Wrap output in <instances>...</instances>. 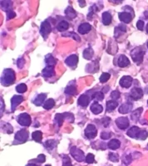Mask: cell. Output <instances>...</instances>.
Returning a JSON list of instances; mask_svg holds the SVG:
<instances>
[{
	"label": "cell",
	"mask_w": 148,
	"mask_h": 166,
	"mask_svg": "<svg viewBox=\"0 0 148 166\" xmlns=\"http://www.w3.org/2000/svg\"><path fill=\"white\" fill-rule=\"evenodd\" d=\"M128 135L133 139L145 140L148 137V131L146 130H141L137 126H132L128 131Z\"/></svg>",
	"instance_id": "cell-1"
},
{
	"label": "cell",
	"mask_w": 148,
	"mask_h": 166,
	"mask_svg": "<svg viewBox=\"0 0 148 166\" xmlns=\"http://www.w3.org/2000/svg\"><path fill=\"white\" fill-rule=\"evenodd\" d=\"M15 78V72L13 69H5L3 72V75L1 76V84L4 86H9L14 82Z\"/></svg>",
	"instance_id": "cell-2"
},
{
	"label": "cell",
	"mask_w": 148,
	"mask_h": 166,
	"mask_svg": "<svg viewBox=\"0 0 148 166\" xmlns=\"http://www.w3.org/2000/svg\"><path fill=\"white\" fill-rule=\"evenodd\" d=\"M145 49L142 47H137L132 50L131 52V57L132 58L135 63H137V65L141 64L143 61V57L145 55Z\"/></svg>",
	"instance_id": "cell-3"
},
{
	"label": "cell",
	"mask_w": 148,
	"mask_h": 166,
	"mask_svg": "<svg viewBox=\"0 0 148 166\" xmlns=\"http://www.w3.org/2000/svg\"><path fill=\"white\" fill-rule=\"evenodd\" d=\"M70 153L72 155L73 158L75 159L78 162H83V160H85L86 158L84 156V153L83 151H81L80 149L77 148L76 146H73L70 150Z\"/></svg>",
	"instance_id": "cell-4"
},
{
	"label": "cell",
	"mask_w": 148,
	"mask_h": 166,
	"mask_svg": "<svg viewBox=\"0 0 148 166\" xmlns=\"http://www.w3.org/2000/svg\"><path fill=\"white\" fill-rule=\"evenodd\" d=\"M18 122L23 126H29L31 124V117L27 113H22L18 116Z\"/></svg>",
	"instance_id": "cell-5"
},
{
	"label": "cell",
	"mask_w": 148,
	"mask_h": 166,
	"mask_svg": "<svg viewBox=\"0 0 148 166\" xmlns=\"http://www.w3.org/2000/svg\"><path fill=\"white\" fill-rule=\"evenodd\" d=\"M51 31H52V28H51L50 24L47 21H44L41 24V28H40V33H41V35L44 37V39H47V36L51 33Z\"/></svg>",
	"instance_id": "cell-6"
},
{
	"label": "cell",
	"mask_w": 148,
	"mask_h": 166,
	"mask_svg": "<svg viewBox=\"0 0 148 166\" xmlns=\"http://www.w3.org/2000/svg\"><path fill=\"white\" fill-rule=\"evenodd\" d=\"M97 135V130L93 124H88L85 129V135L88 139H94Z\"/></svg>",
	"instance_id": "cell-7"
},
{
	"label": "cell",
	"mask_w": 148,
	"mask_h": 166,
	"mask_svg": "<svg viewBox=\"0 0 148 166\" xmlns=\"http://www.w3.org/2000/svg\"><path fill=\"white\" fill-rule=\"evenodd\" d=\"M116 124H117V127L121 129V130H125L129 126L130 122L128 120V117H119L116 120Z\"/></svg>",
	"instance_id": "cell-8"
},
{
	"label": "cell",
	"mask_w": 148,
	"mask_h": 166,
	"mask_svg": "<svg viewBox=\"0 0 148 166\" xmlns=\"http://www.w3.org/2000/svg\"><path fill=\"white\" fill-rule=\"evenodd\" d=\"M29 139V132L26 130H20L16 133L15 140L20 143L25 142Z\"/></svg>",
	"instance_id": "cell-9"
},
{
	"label": "cell",
	"mask_w": 148,
	"mask_h": 166,
	"mask_svg": "<svg viewBox=\"0 0 148 166\" xmlns=\"http://www.w3.org/2000/svg\"><path fill=\"white\" fill-rule=\"evenodd\" d=\"M131 99H132L134 101H137V100H140L141 98H142L143 96V91L142 89L139 88V87H135L133 88L130 92V95H129Z\"/></svg>",
	"instance_id": "cell-10"
},
{
	"label": "cell",
	"mask_w": 148,
	"mask_h": 166,
	"mask_svg": "<svg viewBox=\"0 0 148 166\" xmlns=\"http://www.w3.org/2000/svg\"><path fill=\"white\" fill-rule=\"evenodd\" d=\"M132 77L130 76H124L121 78L120 80V85L124 87V88H129L132 86Z\"/></svg>",
	"instance_id": "cell-11"
},
{
	"label": "cell",
	"mask_w": 148,
	"mask_h": 166,
	"mask_svg": "<svg viewBox=\"0 0 148 166\" xmlns=\"http://www.w3.org/2000/svg\"><path fill=\"white\" fill-rule=\"evenodd\" d=\"M24 101V97L22 96H14L11 99V107H12V111H14L16 107H18V105L23 102Z\"/></svg>",
	"instance_id": "cell-12"
},
{
	"label": "cell",
	"mask_w": 148,
	"mask_h": 166,
	"mask_svg": "<svg viewBox=\"0 0 148 166\" xmlns=\"http://www.w3.org/2000/svg\"><path fill=\"white\" fill-rule=\"evenodd\" d=\"M78 62V57L77 55H71L65 60V63L68 67L74 68Z\"/></svg>",
	"instance_id": "cell-13"
},
{
	"label": "cell",
	"mask_w": 148,
	"mask_h": 166,
	"mask_svg": "<svg viewBox=\"0 0 148 166\" xmlns=\"http://www.w3.org/2000/svg\"><path fill=\"white\" fill-rule=\"evenodd\" d=\"M118 17H119L120 20L125 23V24H129L132 20V15H131V13H127V12L120 13Z\"/></svg>",
	"instance_id": "cell-14"
},
{
	"label": "cell",
	"mask_w": 148,
	"mask_h": 166,
	"mask_svg": "<svg viewBox=\"0 0 148 166\" xmlns=\"http://www.w3.org/2000/svg\"><path fill=\"white\" fill-rule=\"evenodd\" d=\"M117 65L119 66L120 68H126L130 65V61L125 55H121L117 60Z\"/></svg>",
	"instance_id": "cell-15"
},
{
	"label": "cell",
	"mask_w": 148,
	"mask_h": 166,
	"mask_svg": "<svg viewBox=\"0 0 148 166\" xmlns=\"http://www.w3.org/2000/svg\"><path fill=\"white\" fill-rule=\"evenodd\" d=\"M132 110V104L129 102L122 104L119 107V112L121 114H128Z\"/></svg>",
	"instance_id": "cell-16"
},
{
	"label": "cell",
	"mask_w": 148,
	"mask_h": 166,
	"mask_svg": "<svg viewBox=\"0 0 148 166\" xmlns=\"http://www.w3.org/2000/svg\"><path fill=\"white\" fill-rule=\"evenodd\" d=\"M89 102H90V98L87 95H82V96L78 98V103L79 106L82 107H87L88 106Z\"/></svg>",
	"instance_id": "cell-17"
},
{
	"label": "cell",
	"mask_w": 148,
	"mask_h": 166,
	"mask_svg": "<svg viewBox=\"0 0 148 166\" xmlns=\"http://www.w3.org/2000/svg\"><path fill=\"white\" fill-rule=\"evenodd\" d=\"M54 75L55 72L53 67H47L43 70V76L44 77H52Z\"/></svg>",
	"instance_id": "cell-18"
},
{
	"label": "cell",
	"mask_w": 148,
	"mask_h": 166,
	"mask_svg": "<svg viewBox=\"0 0 148 166\" xmlns=\"http://www.w3.org/2000/svg\"><path fill=\"white\" fill-rule=\"evenodd\" d=\"M92 29L91 25L87 23H84V24H82L78 28V32L79 33L82 34H86L90 30Z\"/></svg>",
	"instance_id": "cell-19"
},
{
	"label": "cell",
	"mask_w": 148,
	"mask_h": 166,
	"mask_svg": "<svg viewBox=\"0 0 148 166\" xmlns=\"http://www.w3.org/2000/svg\"><path fill=\"white\" fill-rule=\"evenodd\" d=\"M91 111L93 112L94 114H100L101 112H102L103 111V108H102V106H101L100 104H98L97 102H94L92 105L91 106Z\"/></svg>",
	"instance_id": "cell-20"
},
{
	"label": "cell",
	"mask_w": 148,
	"mask_h": 166,
	"mask_svg": "<svg viewBox=\"0 0 148 166\" xmlns=\"http://www.w3.org/2000/svg\"><path fill=\"white\" fill-rule=\"evenodd\" d=\"M45 62H46L47 67H54L57 63V60L55 59L51 54H47L45 57Z\"/></svg>",
	"instance_id": "cell-21"
},
{
	"label": "cell",
	"mask_w": 148,
	"mask_h": 166,
	"mask_svg": "<svg viewBox=\"0 0 148 166\" xmlns=\"http://www.w3.org/2000/svg\"><path fill=\"white\" fill-rule=\"evenodd\" d=\"M46 97H47V94L45 93L40 94V95H38V96H37L36 99L34 100V103L35 104L36 106H38V107H40V106H42L43 103L44 102Z\"/></svg>",
	"instance_id": "cell-22"
},
{
	"label": "cell",
	"mask_w": 148,
	"mask_h": 166,
	"mask_svg": "<svg viewBox=\"0 0 148 166\" xmlns=\"http://www.w3.org/2000/svg\"><path fill=\"white\" fill-rule=\"evenodd\" d=\"M107 145H108V148L114 151V150H117L121 146V142L117 139H113V140H110Z\"/></svg>",
	"instance_id": "cell-23"
},
{
	"label": "cell",
	"mask_w": 148,
	"mask_h": 166,
	"mask_svg": "<svg viewBox=\"0 0 148 166\" xmlns=\"http://www.w3.org/2000/svg\"><path fill=\"white\" fill-rule=\"evenodd\" d=\"M143 108L142 107H140L138 109L135 110L134 111H132V113L131 114V119L134 120V121H137V120L140 118L141 115L142 113Z\"/></svg>",
	"instance_id": "cell-24"
},
{
	"label": "cell",
	"mask_w": 148,
	"mask_h": 166,
	"mask_svg": "<svg viewBox=\"0 0 148 166\" xmlns=\"http://www.w3.org/2000/svg\"><path fill=\"white\" fill-rule=\"evenodd\" d=\"M102 23L104 25H109L112 23V15L108 12L102 13Z\"/></svg>",
	"instance_id": "cell-25"
},
{
	"label": "cell",
	"mask_w": 148,
	"mask_h": 166,
	"mask_svg": "<svg viewBox=\"0 0 148 166\" xmlns=\"http://www.w3.org/2000/svg\"><path fill=\"white\" fill-rule=\"evenodd\" d=\"M1 8H2L3 11H6V12L11 11L10 9L12 8V2H11V1H8V0L1 1Z\"/></svg>",
	"instance_id": "cell-26"
},
{
	"label": "cell",
	"mask_w": 148,
	"mask_h": 166,
	"mask_svg": "<svg viewBox=\"0 0 148 166\" xmlns=\"http://www.w3.org/2000/svg\"><path fill=\"white\" fill-rule=\"evenodd\" d=\"M93 50L92 47H88L83 51V57L87 60H91L92 56H93Z\"/></svg>",
	"instance_id": "cell-27"
},
{
	"label": "cell",
	"mask_w": 148,
	"mask_h": 166,
	"mask_svg": "<svg viewBox=\"0 0 148 166\" xmlns=\"http://www.w3.org/2000/svg\"><path fill=\"white\" fill-rule=\"evenodd\" d=\"M65 14L66 16H67L68 18H70V19H73V18L77 17V13H76V11L74 10L72 7H68V8L66 9Z\"/></svg>",
	"instance_id": "cell-28"
},
{
	"label": "cell",
	"mask_w": 148,
	"mask_h": 166,
	"mask_svg": "<svg viewBox=\"0 0 148 166\" xmlns=\"http://www.w3.org/2000/svg\"><path fill=\"white\" fill-rule=\"evenodd\" d=\"M118 106L117 101H108L107 102V111H112L113 110L117 108Z\"/></svg>",
	"instance_id": "cell-29"
},
{
	"label": "cell",
	"mask_w": 148,
	"mask_h": 166,
	"mask_svg": "<svg viewBox=\"0 0 148 166\" xmlns=\"http://www.w3.org/2000/svg\"><path fill=\"white\" fill-rule=\"evenodd\" d=\"M68 27H69V24H68V22H66V21H62V22H60L59 24H57V28L58 31L63 32L66 31V30L68 28Z\"/></svg>",
	"instance_id": "cell-30"
},
{
	"label": "cell",
	"mask_w": 148,
	"mask_h": 166,
	"mask_svg": "<svg viewBox=\"0 0 148 166\" xmlns=\"http://www.w3.org/2000/svg\"><path fill=\"white\" fill-rule=\"evenodd\" d=\"M64 120H65L64 113H63V114H57L55 116V121H56V123H57L58 126H62Z\"/></svg>",
	"instance_id": "cell-31"
},
{
	"label": "cell",
	"mask_w": 148,
	"mask_h": 166,
	"mask_svg": "<svg viewBox=\"0 0 148 166\" xmlns=\"http://www.w3.org/2000/svg\"><path fill=\"white\" fill-rule=\"evenodd\" d=\"M65 93L67 95H70V96H74L78 93L77 91V87L75 86H68L67 88L65 89Z\"/></svg>",
	"instance_id": "cell-32"
},
{
	"label": "cell",
	"mask_w": 148,
	"mask_h": 166,
	"mask_svg": "<svg viewBox=\"0 0 148 166\" xmlns=\"http://www.w3.org/2000/svg\"><path fill=\"white\" fill-rule=\"evenodd\" d=\"M57 141L55 140H48L47 141L45 142V147L47 150H52L57 145Z\"/></svg>",
	"instance_id": "cell-33"
},
{
	"label": "cell",
	"mask_w": 148,
	"mask_h": 166,
	"mask_svg": "<svg viewBox=\"0 0 148 166\" xmlns=\"http://www.w3.org/2000/svg\"><path fill=\"white\" fill-rule=\"evenodd\" d=\"M32 137H33V140H34V141H36V142H41L43 134H42L41 131H35V132L33 133Z\"/></svg>",
	"instance_id": "cell-34"
},
{
	"label": "cell",
	"mask_w": 148,
	"mask_h": 166,
	"mask_svg": "<svg viewBox=\"0 0 148 166\" xmlns=\"http://www.w3.org/2000/svg\"><path fill=\"white\" fill-rule=\"evenodd\" d=\"M55 106V101L53 99H49V100H47L46 102L43 105V107H44V109L46 110H50L52 109V107Z\"/></svg>",
	"instance_id": "cell-35"
},
{
	"label": "cell",
	"mask_w": 148,
	"mask_h": 166,
	"mask_svg": "<svg viewBox=\"0 0 148 166\" xmlns=\"http://www.w3.org/2000/svg\"><path fill=\"white\" fill-rule=\"evenodd\" d=\"M62 164L63 166H73L72 165V163H71V159L69 158V156L66 155H62Z\"/></svg>",
	"instance_id": "cell-36"
},
{
	"label": "cell",
	"mask_w": 148,
	"mask_h": 166,
	"mask_svg": "<svg viewBox=\"0 0 148 166\" xmlns=\"http://www.w3.org/2000/svg\"><path fill=\"white\" fill-rule=\"evenodd\" d=\"M27 89H28V87H27L26 85L24 84V83H21V84L17 86L16 91H18V93H24V92H25L27 91Z\"/></svg>",
	"instance_id": "cell-37"
},
{
	"label": "cell",
	"mask_w": 148,
	"mask_h": 166,
	"mask_svg": "<svg viewBox=\"0 0 148 166\" xmlns=\"http://www.w3.org/2000/svg\"><path fill=\"white\" fill-rule=\"evenodd\" d=\"M62 36L63 37H72L74 40H76V41L78 42H80L81 41V38L80 37L78 36V34H76L75 33H73V32H71V33H63L62 34Z\"/></svg>",
	"instance_id": "cell-38"
},
{
	"label": "cell",
	"mask_w": 148,
	"mask_h": 166,
	"mask_svg": "<svg viewBox=\"0 0 148 166\" xmlns=\"http://www.w3.org/2000/svg\"><path fill=\"white\" fill-rule=\"evenodd\" d=\"M110 79V74L109 73L104 72L101 74V76H100V82L101 83H105L107 82V81Z\"/></svg>",
	"instance_id": "cell-39"
},
{
	"label": "cell",
	"mask_w": 148,
	"mask_h": 166,
	"mask_svg": "<svg viewBox=\"0 0 148 166\" xmlns=\"http://www.w3.org/2000/svg\"><path fill=\"white\" fill-rule=\"evenodd\" d=\"M108 158H109L110 160L112 161V162H118V160H119V156H118V155L116 153H113V152L109 153Z\"/></svg>",
	"instance_id": "cell-40"
},
{
	"label": "cell",
	"mask_w": 148,
	"mask_h": 166,
	"mask_svg": "<svg viewBox=\"0 0 148 166\" xmlns=\"http://www.w3.org/2000/svg\"><path fill=\"white\" fill-rule=\"evenodd\" d=\"M92 98L95 100V101H102V99L104 98V95L102 92H96V93L93 94V96H92Z\"/></svg>",
	"instance_id": "cell-41"
},
{
	"label": "cell",
	"mask_w": 148,
	"mask_h": 166,
	"mask_svg": "<svg viewBox=\"0 0 148 166\" xmlns=\"http://www.w3.org/2000/svg\"><path fill=\"white\" fill-rule=\"evenodd\" d=\"M86 162L87 164H92L94 163V161H95V157L92 154H88L86 157Z\"/></svg>",
	"instance_id": "cell-42"
},
{
	"label": "cell",
	"mask_w": 148,
	"mask_h": 166,
	"mask_svg": "<svg viewBox=\"0 0 148 166\" xmlns=\"http://www.w3.org/2000/svg\"><path fill=\"white\" fill-rule=\"evenodd\" d=\"M132 157L131 155H125V157L123 158V162H124L125 164H127L128 165L129 164L132 163Z\"/></svg>",
	"instance_id": "cell-43"
},
{
	"label": "cell",
	"mask_w": 148,
	"mask_h": 166,
	"mask_svg": "<svg viewBox=\"0 0 148 166\" xmlns=\"http://www.w3.org/2000/svg\"><path fill=\"white\" fill-rule=\"evenodd\" d=\"M24 64H25V60H24V57H19L17 61V65H18V68H23L24 67Z\"/></svg>",
	"instance_id": "cell-44"
},
{
	"label": "cell",
	"mask_w": 148,
	"mask_h": 166,
	"mask_svg": "<svg viewBox=\"0 0 148 166\" xmlns=\"http://www.w3.org/2000/svg\"><path fill=\"white\" fill-rule=\"evenodd\" d=\"M120 96H121V94L118 91H113L111 94V97L112 99H114V100H117V99L120 98Z\"/></svg>",
	"instance_id": "cell-45"
},
{
	"label": "cell",
	"mask_w": 148,
	"mask_h": 166,
	"mask_svg": "<svg viewBox=\"0 0 148 166\" xmlns=\"http://www.w3.org/2000/svg\"><path fill=\"white\" fill-rule=\"evenodd\" d=\"M101 137L102 140H108L111 137V133L110 132H101Z\"/></svg>",
	"instance_id": "cell-46"
},
{
	"label": "cell",
	"mask_w": 148,
	"mask_h": 166,
	"mask_svg": "<svg viewBox=\"0 0 148 166\" xmlns=\"http://www.w3.org/2000/svg\"><path fill=\"white\" fill-rule=\"evenodd\" d=\"M45 160H46V157H45L44 155H43V154L39 155L38 156V158H37V161L39 162V163H43V162H45Z\"/></svg>",
	"instance_id": "cell-47"
},
{
	"label": "cell",
	"mask_w": 148,
	"mask_h": 166,
	"mask_svg": "<svg viewBox=\"0 0 148 166\" xmlns=\"http://www.w3.org/2000/svg\"><path fill=\"white\" fill-rule=\"evenodd\" d=\"M137 28L141 31H142L143 28H144V22L142 20H139L137 21Z\"/></svg>",
	"instance_id": "cell-48"
},
{
	"label": "cell",
	"mask_w": 148,
	"mask_h": 166,
	"mask_svg": "<svg viewBox=\"0 0 148 166\" xmlns=\"http://www.w3.org/2000/svg\"><path fill=\"white\" fill-rule=\"evenodd\" d=\"M110 121H111V119L109 117H104L103 120H102V123L104 124V127H107V125L109 124Z\"/></svg>",
	"instance_id": "cell-49"
},
{
	"label": "cell",
	"mask_w": 148,
	"mask_h": 166,
	"mask_svg": "<svg viewBox=\"0 0 148 166\" xmlns=\"http://www.w3.org/2000/svg\"><path fill=\"white\" fill-rule=\"evenodd\" d=\"M16 16V13L13 12V11H8L7 12V18L8 19H12Z\"/></svg>",
	"instance_id": "cell-50"
},
{
	"label": "cell",
	"mask_w": 148,
	"mask_h": 166,
	"mask_svg": "<svg viewBox=\"0 0 148 166\" xmlns=\"http://www.w3.org/2000/svg\"><path fill=\"white\" fill-rule=\"evenodd\" d=\"M122 33V32L118 28V27H117V28H115V37L117 38V37H119Z\"/></svg>",
	"instance_id": "cell-51"
},
{
	"label": "cell",
	"mask_w": 148,
	"mask_h": 166,
	"mask_svg": "<svg viewBox=\"0 0 148 166\" xmlns=\"http://www.w3.org/2000/svg\"><path fill=\"white\" fill-rule=\"evenodd\" d=\"M118 28H119L122 33H126V32H127V27L125 26V25H122V24H120L119 26H118Z\"/></svg>",
	"instance_id": "cell-52"
},
{
	"label": "cell",
	"mask_w": 148,
	"mask_h": 166,
	"mask_svg": "<svg viewBox=\"0 0 148 166\" xmlns=\"http://www.w3.org/2000/svg\"><path fill=\"white\" fill-rule=\"evenodd\" d=\"M0 102H1V113H3V111H4V104H3V99H1Z\"/></svg>",
	"instance_id": "cell-53"
},
{
	"label": "cell",
	"mask_w": 148,
	"mask_h": 166,
	"mask_svg": "<svg viewBox=\"0 0 148 166\" xmlns=\"http://www.w3.org/2000/svg\"><path fill=\"white\" fill-rule=\"evenodd\" d=\"M78 3H79V4H80L81 7H83V6L85 5V2H84V1H83V3H82V2H81V1H79V2H78Z\"/></svg>",
	"instance_id": "cell-54"
},
{
	"label": "cell",
	"mask_w": 148,
	"mask_h": 166,
	"mask_svg": "<svg viewBox=\"0 0 148 166\" xmlns=\"http://www.w3.org/2000/svg\"><path fill=\"white\" fill-rule=\"evenodd\" d=\"M144 15H145L146 18H148V11H146L145 13H144Z\"/></svg>",
	"instance_id": "cell-55"
},
{
	"label": "cell",
	"mask_w": 148,
	"mask_h": 166,
	"mask_svg": "<svg viewBox=\"0 0 148 166\" xmlns=\"http://www.w3.org/2000/svg\"><path fill=\"white\" fill-rule=\"evenodd\" d=\"M27 166H38L37 164H28Z\"/></svg>",
	"instance_id": "cell-56"
},
{
	"label": "cell",
	"mask_w": 148,
	"mask_h": 166,
	"mask_svg": "<svg viewBox=\"0 0 148 166\" xmlns=\"http://www.w3.org/2000/svg\"><path fill=\"white\" fill-rule=\"evenodd\" d=\"M146 32H147V33H148V24H147V25H146Z\"/></svg>",
	"instance_id": "cell-57"
},
{
	"label": "cell",
	"mask_w": 148,
	"mask_h": 166,
	"mask_svg": "<svg viewBox=\"0 0 148 166\" xmlns=\"http://www.w3.org/2000/svg\"><path fill=\"white\" fill-rule=\"evenodd\" d=\"M146 91H147V92H148V88H146Z\"/></svg>",
	"instance_id": "cell-58"
},
{
	"label": "cell",
	"mask_w": 148,
	"mask_h": 166,
	"mask_svg": "<svg viewBox=\"0 0 148 166\" xmlns=\"http://www.w3.org/2000/svg\"><path fill=\"white\" fill-rule=\"evenodd\" d=\"M146 150H148V145H147V146H146Z\"/></svg>",
	"instance_id": "cell-59"
},
{
	"label": "cell",
	"mask_w": 148,
	"mask_h": 166,
	"mask_svg": "<svg viewBox=\"0 0 148 166\" xmlns=\"http://www.w3.org/2000/svg\"><path fill=\"white\" fill-rule=\"evenodd\" d=\"M46 166H51V165H50V164H47V165H46Z\"/></svg>",
	"instance_id": "cell-60"
},
{
	"label": "cell",
	"mask_w": 148,
	"mask_h": 166,
	"mask_svg": "<svg viewBox=\"0 0 148 166\" xmlns=\"http://www.w3.org/2000/svg\"><path fill=\"white\" fill-rule=\"evenodd\" d=\"M146 45H147V48H148V42H147V44H146Z\"/></svg>",
	"instance_id": "cell-61"
},
{
	"label": "cell",
	"mask_w": 148,
	"mask_h": 166,
	"mask_svg": "<svg viewBox=\"0 0 148 166\" xmlns=\"http://www.w3.org/2000/svg\"><path fill=\"white\" fill-rule=\"evenodd\" d=\"M147 104H148V101H147Z\"/></svg>",
	"instance_id": "cell-62"
}]
</instances>
